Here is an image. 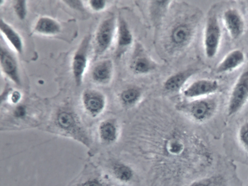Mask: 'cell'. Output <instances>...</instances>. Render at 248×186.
I'll list each match as a JSON object with an SVG mask.
<instances>
[{
  "label": "cell",
  "mask_w": 248,
  "mask_h": 186,
  "mask_svg": "<svg viewBox=\"0 0 248 186\" xmlns=\"http://www.w3.org/2000/svg\"><path fill=\"white\" fill-rule=\"evenodd\" d=\"M51 131L82 143L87 147L91 144L89 135L78 114L68 106L59 108L49 122Z\"/></svg>",
  "instance_id": "cell-1"
},
{
  "label": "cell",
  "mask_w": 248,
  "mask_h": 186,
  "mask_svg": "<svg viewBox=\"0 0 248 186\" xmlns=\"http://www.w3.org/2000/svg\"><path fill=\"white\" fill-rule=\"evenodd\" d=\"M198 18L195 15L181 17L170 27L166 37L167 50L177 52L186 48L194 38Z\"/></svg>",
  "instance_id": "cell-2"
},
{
  "label": "cell",
  "mask_w": 248,
  "mask_h": 186,
  "mask_svg": "<svg viewBox=\"0 0 248 186\" xmlns=\"http://www.w3.org/2000/svg\"><path fill=\"white\" fill-rule=\"evenodd\" d=\"M187 101L181 104L179 108L197 122H206L216 113L218 105L217 101L210 96Z\"/></svg>",
  "instance_id": "cell-3"
},
{
  "label": "cell",
  "mask_w": 248,
  "mask_h": 186,
  "mask_svg": "<svg viewBox=\"0 0 248 186\" xmlns=\"http://www.w3.org/2000/svg\"><path fill=\"white\" fill-rule=\"evenodd\" d=\"M117 19L113 15L107 17L99 23L94 37V49L96 55L107 52L116 37Z\"/></svg>",
  "instance_id": "cell-4"
},
{
  "label": "cell",
  "mask_w": 248,
  "mask_h": 186,
  "mask_svg": "<svg viewBox=\"0 0 248 186\" xmlns=\"http://www.w3.org/2000/svg\"><path fill=\"white\" fill-rule=\"evenodd\" d=\"M221 36L217 17L214 13H210L205 22L203 37L204 53L208 58L212 59L217 54Z\"/></svg>",
  "instance_id": "cell-5"
},
{
  "label": "cell",
  "mask_w": 248,
  "mask_h": 186,
  "mask_svg": "<svg viewBox=\"0 0 248 186\" xmlns=\"http://www.w3.org/2000/svg\"><path fill=\"white\" fill-rule=\"evenodd\" d=\"M248 101V68L240 74L232 89L227 104V116L231 117L236 115Z\"/></svg>",
  "instance_id": "cell-6"
},
{
  "label": "cell",
  "mask_w": 248,
  "mask_h": 186,
  "mask_svg": "<svg viewBox=\"0 0 248 186\" xmlns=\"http://www.w3.org/2000/svg\"><path fill=\"white\" fill-rule=\"evenodd\" d=\"M82 108L87 115L96 118L104 112L107 103L106 98L101 91L94 89L84 90L81 96Z\"/></svg>",
  "instance_id": "cell-7"
},
{
  "label": "cell",
  "mask_w": 248,
  "mask_h": 186,
  "mask_svg": "<svg viewBox=\"0 0 248 186\" xmlns=\"http://www.w3.org/2000/svg\"><path fill=\"white\" fill-rule=\"evenodd\" d=\"M90 40V35L83 38L72 59V71L77 86L80 85L82 82L87 66Z\"/></svg>",
  "instance_id": "cell-8"
},
{
  "label": "cell",
  "mask_w": 248,
  "mask_h": 186,
  "mask_svg": "<svg viewBox=\"0 0 248 186\" xmlns=\"http://www.w3.org/2000/svg\"><path fill=\"white\" fill-rule=\"evenodd\" d=\"M156 64L140 44H137L129 62L130 70L137 75L148 74L155 69Z\"/></svg>",
  "instance_id": "cell-9"
},
{
  "label": "cell",
  "mask_w": 248,
  "mask_h": 186,
  "mask_svg": "<svg viewBox=\"0 0 248 186\" xmlns=\"http://www.w3.org/2000/svg\"><path fill=\"white\" fill-rule=\"evenodd\" d=\"M219 88L217 80L201 79L194 81L185 87L182 92L187 100L207 97L215 93Z\"/></svg>",
  "instance_id": "cell-10"
},
{
  "label": "cell",
  "mask_w": 248,
  "mask_h": 186,
  "mask_svg": "<svg viewBox=\"0 0 248 186\" xmlns=\"http://www.w3.org/2000/svg\"><path fill=\"white\" fill-rule=\"evenodd\" d=\"M222 19L225 28L232 39H238L243 35L245 29V23L237 9L233 8L227 9L223 12Z\"/></svg>",
  "instance_id": "cell-11"
},
{
  "label": "cell",
  "mask_w": 248,
  "mask_h": 186,
  "mask_svg": "<svg viewBox=\"0 0 248 186\" xmlns=\"http://www.w3.org/2000/svg\"><path fill=\"white\" fill-rule=\"evenodd\" d=\"M115 38V55L117 58H121L130 49L134 42L133 35L128 23L121 17L117 19Z\"/></svg>",
  "instance_id": "cell-12"
},
{
  "label": "cell",
  "mask_w": 248,
  "mask_h": 186,
  "mask_svg": "<svg viewBox=\"0 0 248 186\" xmlns=\"http://www.w3.org/2000/svg\"><path fill=\"white\" fill-rule=\"evenodd\" d=\"M0 63L2 72L14 83L21 84L17 61L11 52L5 47L0 46Z\"/></svg>",
  "instance_id": "cell-13"
},
{
  "label": "cell",
  "mask_w": 248,
  "mask_h": 186,
  "mask_svg": "<svg viewBox=\"0 0 248 186\" xmlns=\"http://www.w3.org/2000/svg\"><path fill=\"white\" fill-rule=\"evenodd\" d=\"M68 186H112L106 177L86 168Z\"/></svg>",
  "instance_id": "cell-14"
},
{
  "label": "cell",
  "mask_w": 248,
  "mask_h": 186,
  "mask_svg": "<svg viewBox=\"0 0 248 186\" xmlns=\"http://www.w3.org/2000/svg\"><path fill=\"white\" fill-rule=\"evenodd\" d=\"M119 134L118 123L113 118L102 120L97 125V137L102 144L109 145L114 143L118 139Z\"/></svg>",
  "instance_id": "cell-15"
},
{
  "label": "cell",
  "mask_w": 248,
  "mask_h": 186,
  "mask_svg": "<svg viewBox=\"0 0 248 186\" xmlns=\"http://www.w3.org/2000/svg\"><path fill=\"white\" fill-rule=\"evenodd\" d=\"M114 65L110 59H105L97 62L93 66L91 76L92 80L99 85H107L111 80Z\"/></svg>",
  "instance_id": "cell-16"
},
{
  "label": "cell",
  "mask_w": 248,
  "mask_h": 186,
  "mask_svg": "<svg viewBox=\"0 0 248 186\" xmlns=\"http://www.w3.org/2000/svg\"><path fill=\"white\" fill-rule=\"evenodd\" d=\"M245 60V55L242 51L239 49L232 50L217 64L215 71L217 74L232 71L241 66Z\"/></svg>",
  "instance_id": "cell-17"
},
{
  "label": "cell",
  "mask_w": 248,
  "mask_h": 186,
  "mask_svg": "<svg viewBox=\"0 0 248 186\" xmlns=\"http://www.w3.org/2000/svg\"><path fill=\"white\" fill-rule=\"evenodd\" d=\"M194 72L193 69H187L171 75L164 82V88L170 93H177L181 90L182 91L185 85Z\"/></svg>",
  "instance_id": "cell-18"
},
{
  "label": "cell",
  "mask_w": 248,
  "mask_h": 186,
  "mask_svg": "<svg viewBox=\"0 0 248 186\" xmlns=\"http://www.w3.org/2000/svg\"><path fill=\"white\" fill-rule=\"evenodd\" d=\"M61 26L56 19L47 16L39 17L34 26L36 33L44 35H55L61 32Z\"/></svg>",
  "instance_id": "cell-19"
},
{
  "label": "cell",
  "mask_w": 248,
  "mask_h": 186,
  "mask_svg": "<svg viewBox=\"0 0 248 186\" xmlns=\"http://www.w3.org/2000/svg\"><path fill=\"white\" fill-rule=\"evenodd\" d=\"M0 30L14 50L19 54H22L23 44L19 34L8 23L2 18L0 20Z\"/></svg>",
  "instance_id": "cell-20"
},
{
  "label": "cell",
  "mask_w": 248,
  "mask_h": 186,
  "mask_svg": "<svg viewBox=\"0 0 248 186\" xmlns=\"http://www.w3.org/2000/svg\"><path fill=\"white\" fill-rule=\"evenodd\" d=\"M110 173L117 181L122 184H129L134 179V173L128 166L120 163H115L110 167Z\"/></svg>",
  "instance_id": "cell-21"
},
{
  "label": "cell",
  "mask_w": 248,
  "mask_h": 186,
  "mask_svg": "<svg viewBox=\"0 0 248 186\" xmlns=\"http://www.w3.org/2000/svg\"><path fill=\"white\" fill-rule=\"evenodd\" d=\"M149 11L154 23L158 24L163 19L170 7L171 0H151Z\"/></svg>",
  "instance_id": "cell-22"
},
{
  "label": "cell",
  "mask_w": 248,
  "mask_h": 186,
  "mask_svg": "<svg viewBox=\"0 0 248 186\" xmlns=\"http://www.w3.org/2000/svg\"><path fill=\"white\" fill-rule=\"evenodd\" d=\"M142 92L137 87H130L124 89L119 94V100L125 107H130L136 105L140 100Z\"/></svg>",
  "instance_id": "cell-23"
},
{
  "label": "cell",
  "mask_w": 248,
  "mask_h": 186,
  "mask_svg": "<svg viewBox=\"0 0 248 186\" xmlns=\"http://www.w3.org/2000/svg\"><path fill=\"white\" fill-rule=\"evenodd\" d=\"M224 178L220 175H215L196 180L187 186H226Z\"/></svg>",
  "instance_id": "cell-24"
},
{
  "label": "cell",
  "mask_w": 248,
  "mask_h": 186,
  "mask_svg": "<svg viewBox=\"0 0 248 186\" xmlns=\"http://www.w3.org/2000/svg\"><path fill=\"white\" fill-rule=\"evenodd\" d=\"M14 11L19 19L24 20L27 16L28 9L27 1L25 0H16L13 1Z\"/></svg>",
  "instance_id": "cell-25"
},
{
  "label": "cell",
  "mask_w": 248,
  "mask_h": 186,
  "mask_svg": "<svg viewBox=\"0 0 248 186\" xmlns=\"http://www.w3.org/2000/svg\"><path fill=\"white\" fill-rule=\"evenodd\" d=\"M238 139L241 145L248 153V121L243 123L239 128Z\"/></svg>",
  "instance_id": "cell-26"
},
{
  "label": "cell",
  "mask_w": 248,
  "mask_h": 186,
  "mask_svg": "<svg viewBox=\"0 0 248 186\" xmlns=\"http://www.w3.org/2000/svg\"><path fill=\"white\" fill-rule=\"evenodd\" d=\"M88 2L91 9L97 12L103 11L107 6V1L105 0H90Z\"/></svg>",
  "instance_id": "cell-27"
},
{
  "label": "cell",
  "mask_w": 248,
  "mask_h": 186,
  "mask_svg": "<svg viewBox=\"0 0 248 186\" xmlns=\"http://www.w3.org/2000/svg\"><path fill=\"white\" fill-rule=\"evenodd\" d=\"M69 7L77 10L83 11L84 7L81 0H63Z\"/></svg>",
  "instance_id": "cell-28"
},
{
  "label": "cell",
  "mask_w": 248,
  "mask_h": 186,
  "mask_svg": "<svg viewBox=\"0 0 248 186\" xmlns=\"http://www.w3.org/2000/svg\"><path fill=\"white\" fill-rule=\"evenodd\" d=\"M21 98L20 93L18 91H14L12 92L10 96V99L11 102L13 104H17Z\"/></svg>",
  "instance_id": "cell-29"
}]
</instances>
